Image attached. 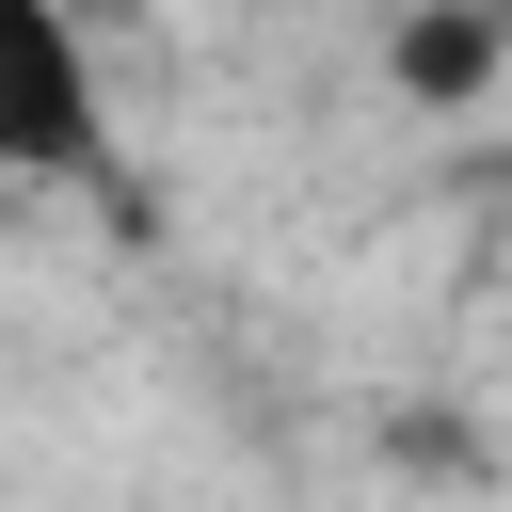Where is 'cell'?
<instances>
[{"instance_id":"1","label":"cell","mask_w":512,"mask_h":512,"mask_svg":"<svg viewBox=\"0 0 512 512\" xmlns=\"http://www.w3.org/2000/svg\"><path fill=\"white\" fill-rule=\"evenodd\" d=\"M112 160V80L80 0H0V176H96Z\"/></svg>"},{"instance_id":"2","label":"cell","mask_w":512,"mask_h":512,"mask_svg":"<svg viewBox=\"0 0 512 512\" xmlns=\"http://www.w3.org/2000/svg\"><path fill=\"white\" fill-rule=\"evenodd\" d=\"M384 80H400L416 112H480V96L512 80V0H416V16L384 32Z\"/></svg>"}]
</instances>
